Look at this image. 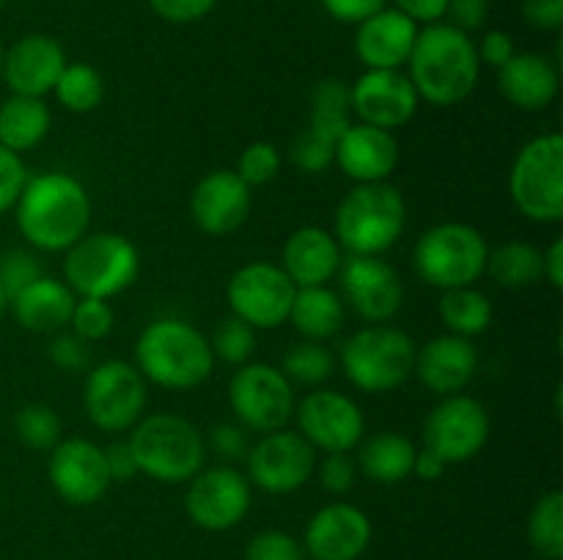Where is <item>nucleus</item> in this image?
I'll return each mask as SVG.
<instances>
[{
	"label": "nucleus",
	"mask_w": 563,
	"mask_h": 560,
	"mask_svg": "<svg viewBox=\"0 0 563 560\" xmlns=\"http://www.w3.org/2000/svg\"><path fill=\"white\" fill-rule=\"evenodd\" d=\"M135 368L157 388L176 393L201 388L212 377V344L185 318H154L135 340Z\"/></svg>",
	"instance_id": "nucleus-3"
},
{
	"label": "nucleus",
	"mask_w": 563,
	"mask_h": 560,
	"mask_svg": "<svg viewBox=\"0 0 563 560\" xmlns=\"http://www.w3.org/2000/svg\"><path fill=\"white\" fill-rule=\"evenodd\" d=\"M27 181V168L20 154L0 146V214L11 212Z\"/></svg>",
	"instance_id": "nucleus-48"
},
{
	"label": "nucleus",
	"mask_w": 563,
	"mask_h": 560,
	"mask_svg": "<svg viewBox=\"0 0 563 560\" xmlns=\"http://www.w3.org/2000/svg\"><path fill=\"white\" fill-rule=\"evenodd\" d=\"M253 190L236 170L218 168L198 179L190 192V217L203 234L229 236L251 217Z\"/></svg>",
	"instance_id": "nucleus-21"
},
{
	"label": "nucleus",
	"mask_w": 563,
	"mask_h": 560,
	"mask_svg": "<svg viewBox=\"0 0 563 560\" xmlns=\"http://www.w3.org/2000/svg\"><path fill=\"white\" fill-rule=\"evenodd\" d=\"M71 333L80 335L88 344L104 340L115 327V311L108 300H97V296H77L75 311L69 318Z\"/></svg>",
	"instance_id": "nucleus-41"
},
{
	"label": "nucleus",
	"mask_w": 563,
	"mask_h": 560,
	"mask_svg": "<svg viewBox=\"0 0 563 560\" xmlns=\"http://www.w3.org/2000/svg\"><path fill=\"white\" fill-rule=\"evenodd\" d=\"M399 163V143L394 132L368 124H350L335 143V165L355 184L388 181Z\"/></svg>",
	"instance_id": "nucleus-25"
},
{
	"label": "nucleus",
	"mask_w": 563,
	"mask_h": 560,
	"mask_svg": "<svg viewBox=\"0 0 563 560\" xmlns=\"http://www.w3.org/2000/svg\"><path fill=\"white\" fill-rule=\"evenodd\" d=\"M405 228L407 201L390 181L355 184L335 206L333 236L346 256H383Z\"/></svg>",
	"instance_id": "nucleus-5"
},
{
	"label": "nucleus",
	"mask_w": 563,
	"mask_h": 560,
	"mask_svg": "<svg viewBox=\"0 0 563 560\" xmlns=\"http://www.w3.org/2000/svg\"><path fill=\"white\" fill-rule=\"evenodd\" d=\"M0 69H3V47H0Z\"/></svg>",
	"instance_id": "nucleus-59"
},
{
	"label": "nucleus",
	"mask_w": 563,
	"mask_h": 560,
	"mask_svg": "<svg viewBox=\"0 0 563 560\" xmlns=\"http://www.w3.org/2000/svg\"><path fill=\"white\" fill-rule=\"evenodd\" d=\"M47 478L53 492L64 503L80 508L99 503L113 483L104 461V448L86 437H64L49 450Z\"/></svg>",
	"instance_id": "nucleus-18"
},
{
	"label": "nucleus",
	"mask_w": 563,
	"mask_h": 560,
	"mask_svg": "<svg viewBox=\"0 0 563 560\" xmlns=\"http://www.w3.org/2000/svg\"><path fill=\"white\" fill-rule=\"evenodd\" d=\"M297 434L322 453H352L366 437V417L355 399L339 390H311L295 404Z\"/></svg>",
	"instance_id": "nucleus-15"
},
{
	"label": "nucleus",
	"mask_w": 563,
	"mask_h": 560,
	"mask_svg": "<svg viewBox=\"0 0 563 560\" xmlns=\"http://www.w3.org/2000/svg\"><path fill=\"white\" fill-rule=\"evenodd\" d=\"M498 88L515 108L537 113L559 97L561 75L550 58L539 53H517L498 69Z\"/></svg>",
	"instance_id": "nucleus-28"
},
{
	"label": "nucleus",
	"mask_w": 563,
	"mask_h": 560,
	"mask_svg": "<svg viewBox=\"0 0 563 560\" xmlns=\"http://www.w3.org/2000/svg\"><path fill=\"white\" fill-rule=\"evenodd\" d=\"M352 124V102L350 86L339 77H324L311 88V113L308 126L324 132V135L339 141L346 126Z\"/></svg>",
	"instance_id": "nucleus-34"
},
{
	"label": "nucleus",
	"mask_w": 563,
	"mask_h": 560,
	"mask_svg": "<svg viewBox=\"0 0 563 560\" xmlns=\"http://www.w3.org/2000/svg\"><path fill=\"white\" fill-rule=\"evenodd\" d=\"M16 228L36 253H66L91 225V198L64 170L27 176L14 203Z\"/></svg>",
	"instance_id": "nucleus-1"
},
{
	"label": "nucleus",
	"mask_w": 563,
	"mask_h": 560,
	"mask_svg": "<svg viewBox=\"0 0 563 560\" xmlns=\"http://www.w3.org/2000/svg\"><path fill=\"white\" fill-rule=\"evenodd\" d=\"M440 322L445 324L451 335H460V338H476L484 335L493 324L495 307L484 291H478L476 285H462V289L443 291L440 296Z\"/></svg>",
	"instance_id": "nucleus-32"
},
{
	"label": "nucleus",
	"mask_w": 563,
	"mask_h": 560,
	"mask_svg": "<svg viewBox=\"0 0 563 560\" xmlns=\"http://www.w3.org/2000/svg\"><path fill=\"white\" fill-rule=\"evenodd\" d=\"M5 311H9V296H5V291H3V285H0V322H3V316H5Z\"/></svg>",
	"instance_id": "nucleus-58"
},
{
	"label": "nucleus",
	"mask_w": 563,
	"mask_h": 560,
	"mask_svg": "<svg viewBox=\"0 0 563 560\" xmlns=\"http://www.w3.org/2000/svg\"><path fill=\"white\" fill-rule=\"evenodd\" d=\"M449 464L440 459L434 450L429 448H418L416 450V461H412V475L421 478V481H440L445 475Z\"/></svg>",
	"instance_id": "nucleus-57"
},
{
	"label": "nucleus",
	"mask_w": 563,
	"mask_h": 560,
	"mask_svg": "<svg viewBox=\"0 0 563 560\" xmlns=\"http://www.w3.org/2000/svg\"><path fill=\"white\" fill-rule=\"evenodd\" d=\"M148 382L135 362L104 360L86 371L82 410L93 428L104 434H124L146 415Z\"/></svg>",
	"instance_id": "nucleus-10"
},
{
	"label": "nucleus",
	"mask_w": 563,
	"mask_h": 560,
	"mask_svg": "<svg viewBox=\"0 0 563 560\" xmlns=\"http://www.w3.org/2000/svg\"><path fill=\"white\" fill-rule=\"evenodd\" d=\"M313 472L319 475V483H322L324 492L330 494L352 492L357 475H361L352 453H324V459L317 461V470Z\"/></svg>",
	"instance_id": "nucleus-47"
},
{
	"label": "nucleus",
	"mask_w": 563,
	"mask_h": 560,
	"mask_svg": "<svg viewBox=\"0 0 563 560\" xmlns=\"http://www.w3.org/2000/svg\"><path fill=\"white\" fill-rule=\"evenodd\" d=\"M509 195L517 212L531 223L555 225L563 220V135L544 132L517 152L509 170Z\"/></svg>",
	"instance_id": "nucleus-8"
},
{
	"label": "nucleus",
	"mask_w": 563,
	"mask_h": 560,
	"mask_svg": "<svg viewBox=\"0 0 563 560\" xmlns=\"http://www.w3.org/2000/svg\"><path fill=\"white\" fill-rule=\"evenodd\" d=\"M478 351L471 338L460 335H438L416 349V366L412 373L418 382L434 395L462 393L476 379Z\"/></svg>",
	"instance_id": "nucleus-23"
},
{
	"label": "nucleus",
	"mask_w": 563,
	"mask_h": 560,
	"mask_svg": "<svg viewBox=\"0 0 563 560\" xmlns=\"http://www.w3.org/2000/svg\"><path fill=\"white\" fill-rule=\"evenodd\" d=\"M388 3L390 0H322V9L333 20L346 22V25H357V22L368 20L372 14L383 11Z\"/></svg>",
	"instance_id": "nucleus-52"
},
{
	"label": "nucleus",
	"mask_w": 563,
	"mask_h": 560,
	"mask_svg": "<svg viewBox=\"0 0 563 560\" xmlns=\"http://www.w3.org/2000/svg\"><path fill=\"white\" fill-rule=\"evenodd\" d=\"M44 275L42 261H38L36 250H25V247H14V250L0 253V285H3L9 302L20 294L25 285L38 280Z\"/></svg>",
	"instance_id": "nucleus-42"
},
{
	"label": "nucleus",
	"mask_w": 563,
	"mask_h": 560,
	"mask_svg": "<svg viewBox=\"0 0 563 560\" xmlns=\"http://www.w3.org/2000/svg\"><path fill=\"white\" fill-rule=\"evenodd\" d=\"M280 371L291 384H302V388H319L328 382L335 373V357L333 351L317 340H297L286 349L284 360H280Z\"/></svg>",
	"instance_id": "nucleus-37"
},
{
	"label": "nucleus",
	"mask_w": 563,
	"mask_h": 560,
	"mask_svg": "<svg viewBox=\"0 0 563 560\" xmlns=\"http://www.w3.org/2000/svg\"><path fill=\"white\" fill-rule=\"evenodd\" d=\"M489 245L478 228L467 223H438L423 231L412 250L418 278L440 291L476 285L487 269Z\"/></svg>",
	"instance_id": "nucleus-9"
},
{
	"label": "nucleus",
	"mask_w": 563,
	"mask_h": 560,
	"mask_svg": "<svg viewBox=\"0 0 563 560\" xmlns=\"http://www.w3.org/2000/svg\"><path fill=\"white\" fill-rule=\"evenodd\" d=\"M344 250L335 242L333 231L319 228V225H302L291 231L280 253V269L289 275L297 289L306 285H330L339 275Z\"/></svg>",
	"instance_id": "nucleus-26"
},
{
	"label": "nucleus",
	"mask_w": 563,
	"mask_h": 560,
	"mask_svg": "<svg viewBox=\"0 0 563 560\" xmlns=\"http://www.w3.org/2000/svg\"><path fill=\"white\" fill-rule=\"evenodd\" d=\"M47 357L66 373H86L91 368V346L75 333H55L47 344Z\"/></svg>",
	"instance_id": "nucleus-46"
},
{
	"label": "nucleus",
	"mask_w": 563,
	"mask_h": 560,
	"mask_svg": "<svg viewBox=\"0 0 563 560\" xmlns=\"http://www.w3.org/2000/svg\"><path fill=\"white\" fill-rule=\"evenodd\" d=\"M247 434L251 432L236 421L218 423V426L203 434L207 437V453H212L220 464H240V461H245L247 450H251Z\"/></svg>",
	"instance_id": "nucleus-44"
},
{
	"label": "nucleus",
	"mask_w": 563,
	"mask_h": 560,
	"mask_svg": "<svg viewBox=\"0 0 563 560\" xmlns=\"http://www.w3.org/2000/svg\"><path fill=\"white\" fill-rule=\"evenodd\" d=\"M132 453L141 475L179 486L207 467V437L201 428L176 412H152L130 428Z\"/></svg>",
	"instance_id": "nucleus-4"
},
{
	"label": "nucleus",
	"mask_w": 563,
	"mask_h": 560,
	"mask_svg": "<svg viewBox=\"0 0 563 560\" xmlns=\"http://www.w3.org/2000/svg\"><path fill=\"white\" fill-rule=\"evenodd\" d=\"M394 9L410 16L416 25H432V22H443L449 0H394Z\"/></svg>",
	"instance_id": "nucleus-55"
},
{
	"label": "nucleus",
	"mask_w": 563,
	"mask_h": 560,
	"mask_svg": "<svg viewBox=\"0 0 563 560\" xmlns=\"http://www.w3.org/2000/svg\"><path fill=\"white\" fill-rule=\"evenodd\" d=\"M295 384L284 377L278 366L258 360L236 366L229 382V406L234 412V421L247 432L269 434L286 428V423L295 415Z\"/></svg>",
	"instance_id": "nucleus-11"
},
{
	"label": "nucleus",
	"mask_w": 563,
	"mask_h": 560,
	"mask_svg": "<svg viewBox=\"0 0 563 560\" xmlns=\"http://www.w3.org/2000/svg\"><path fill=\"white\" fill-rule=\"evenodd\" d=\"M14 434L31 450H53L64 439V423L58 412L42 401L20 406L14 415Z\"/></svg>",
	"instance_id": "nucleus-38"
},
{
	"label": "nucleus",
	"mask_w": 563,
	"mask_h": 560,
	"mask_svg": "<svg viewBox=\"0 0 563 560\" xmlns=\"http://www.w3.org/2000/svg\"><path fill=\"white\" fill-rule=\"evenodd\" d=\"M416 445L401 432H377L372 437H363L355 448L357 472L374 483H401L412 475V461H416Z\"/></svg>",
	"instance_id": "nucleus-29"
},
{
	"label": "nucleus",
	"mask_w": 563,
	"mask_h": 560,
	"mask_svg": "<svg viewBox=\"0 0 563 560\" xmlns=\"http://www.w3.org/2000/svg\"><path fill=\"white\" fill-rule=\"evenodd\" d=\"M484 275L495 280L504 289H528L542 280V250L531 242L509 239L504 245L493 247L487 256Z\"/></svg>",
	"instance_id": "nucleus-33"
},
{
	"label": "nucleus",
	"mask_w": 563,
	"mask_h": 560,
	"mask_svg": "<svg viewBox=\"0 0 563 560\" xmlns=\"http://www.w3.org/2000/svg\"><path fill=\"white\" fill-rule=\"evenodd\" d=\"M489 412L467 393L443 395L423 421V448L434 450L445 464L476 459L489 439Z\"/></svg>",
	"instance_id": "nucleus-13"
},
{
	"label": "nucleus",
	"mask_w": 563,
	"mask_h": 560,
	"mask_svg": "<svg viewBox=\"0 0 563 560\" xmlns=\"http://www.w3.org/2000/svg\"><path fill=\"white\" fill-rule=\"evenodd\" d=\"M418 344L394 324H366L341 346L344 377L368 395L399 390L412 377Z\"/></svg>",
	"instance_id": "nucleus-6"
},
{
	"label": "nucleus",
	"mask_w": 563,
	"mask_h": 560,
	"mask_svg": "<svg viewBox=\"0 0 563 560\" xmlns=\"http://www.w3.org/2000/svg\"><path fill=\"white\" fill-rule=\"evenodd\" d=\"M542 280H548L555 291L563 289V239L555 236L548 250H542Z\"/></svg>",
	"instance_id": "nucleus-56"
},
{
	"label": "nucleus",
	"mask_w": 563,
	"mask_h": 560,
	"mask_svg": "<svg viewBox=\"0 0 563 560\" xmlns=\"http://www.w3.org/2000/svg\"><path fill=\"white\" fill-rule=\"evenodd\" d=\"M372 519L357 505L328 503L308 519L302 549L311 560H357L372 544Z\"/></svg>",
	"instance_id": "nucleus-20"
},
{
	"label": "nucleus",
	"mask_w": 563,
	"mask_h": 560,
	"mask_svg": "<svg viewBox=\"0 0 563 560\" xmlns=\"http://www.w3.org/2000/svg\"><path fill=\"white\" fill-rule=\"evenodd\" d=\"M341 300L366 324H388L405 302V280L383 256H346L339 269Z\"/></svg>",
	"instance_id": "nucleus-17"
},
{
	"label": "nucleus",
	"mask_w": 563,
	"mask_h": 560,
	"mask_svg": "<svg viewBox=\"0 0 563 560\" xmlns=\"http://www.w3.org/2000/svg\"><path fill=\"white\" fill-rule=\"evenodd\" d=\"M245 467L251 486L267 494H291L313 478L317 450L291 428H278L251 443Z\"/></svg>",
	"instance_id": "nucleus-16"
},
{
	"label": "nucleus",
	"mask_w": 563,
	"mask_h": 560,
	"mask_svg": "<svg viewBox=\"0 0 563 560\" xmlns=\"http://www.w3.org/2000/svg\"><path fill=\"white\" fill-rule=\"evenodd\" d=\"M141 275V253L115 231L82 234L64 256V283L75 296L113 300Z\"/></svg>",
	"instance_id": "nucleus-7"
},
{
	"label": "nucleus",
	"mask_w": 563,
	"mask_h": 560,
	"mask_svg": "<svg viewBox=\"0 0 563 560\" xmlns=\"http://www.w3.org/2000/svg\"><path fill=\"white\" fill-rule=\"evenodd\" d=\"M75 291L49 275H42L33 280L31 285L20 291L14 300L9 302L11 313H14L16 324L27 333L36 335H55L64 333L69 327L71 311H75Z\"/></svg>",
	"instance_id": "nucleus-27"
},
{
	"label": "nucleus",
	"mask_w": 563,
	"mask_h": 560,
	"mask_svg": "<svg viewBox=\"0 0 563 560\" xmlns=\"http://www.w3.org/2000/svg\"><path fill=\"white\" fill-rule=\"evenodd\" d=\"M352 115L361 124L379 130H399L416 119L421 99L401 69H366L350 86Z\"/></svg>",
	"instance_id": "nucleus-19"
},
{
	"label": "nucleus",
	"mask_w": 563,
	"mask_h": 560,
	"mask_svg": "<svg viewBox=\"0 0 563 560\" xmlns=\"http://www.w3.org/2000/svg\"><path fill=\"white\" fill-rule=\"evenodd\" d=\"M148 5L159 20L174 22V25H190V22L212 14L218 0H148Z\"/></svg>",
	"instance_id": "nucleus-49"
},
{
	"label": "nucleus",
	"mask_w": 563,
	"mask_h": 560,
	"mask_svg": "<svg viewBox=\"0 0 563 560\" xmlns=\"http://www.w3.org/2000/svg\"><path fill=\"white\" fill-rule=\"evenodd\" d=\"M3 5H5V0H0V9H3Z\"/></svg>",
	"instance_id": "nucleus-60"
},
{
	"label": "nucleus",
	"mask_w": 563,
	"mask_h": 560,
	"mask_svg": "<svg viewBox=\"0 0 563 560\" xmlns=\"http://www.w3.org/2000/svg\"><path fill=\"white\" fill-rule=\"evenodd\" d=\"M69 64L58 38L47 33H27L3 49L0 80L16 97H47L53 93L60 71Z\"/></svg>",
	"instance_id": "nucleus-22"
},
{
	"label": "nucleus",
	"mask_w": 563,
	"mask_h": 560,
	"mask_svg": "<svg viewBox=\"0 0 563 560\" xmlns=\"http://www.w3.org/2000/svg\"><path fill=\"white\" fill-rule=\"evenodd\" d=\"M297 285L273 261H251L236 269L225 283V302L231 316L242 318L253 329H275L289 318Z\"/></svg>",
	"instance_id": "nucleus-12"
},
{
	"label": "nucleus",
	"mask_w": 563,
	"mask_h": 560,
	"mask_svg": "<svg viewBox=\"0 0 563 560\" xmlns=\"http://www.w3.org/2000/svg\"><path fill=\"white\" fill-rule=\"evenodd\" d=\"M53 93L60 108L69 113H91L104 99V77L99 75L97 66L75 60V64L64 66Z\"/></svg>",
	"instance_id": "nucleus-35"
},
{
	"label": "nucleus",
	"mask_w": 563,
	"mask_h": 560,
	"mask_svg": "<svg viewBox=\"0 0 563 560\" xmlns=\"http://www.w3.org/2000/svg\"><path fill=\"white\" fill-rule=\"evenodd\" d=\"M104 461H108V472H110V481L113 483L132 481L135 475H141L135 453H132V448L126 439H115V443H110L108 448H104Z\"/></svg>",
	"instance_id": "nucleus-53"
},
{
	"label": "nucleus",
	"mask_w": 563,
	"mask_h": 560,
	"mask_svg": "<svg viewBox=\"0 0 563 560\" xmlns=\"http://www.w3.org/2000/svg\"><path fill=\"white\" fill-rule=\"evenodd\" d=\"M245 560H306V549L291 533L262 530L247 541Z\"/></svg>",
	"instance_id": "nucleus-45"
},
{
	"label": "nucleus",
	"mask_w": 563,
	"mask_h": 560,
	"mask_svg": "<svg viewBox=\"0 0 563 560\" xmlns=\"http://www.w3.org/2000/svg\"><path fill=\"white\" fill-rule=\"evenodd\" d=\"M253 503V486L234 464L203 467L187 481L185 511L196 527L225 533L240 525Z\"/></svg>",
	"instance_id": "nucleus-14"
},
{
	"label": "nucleus",
	"mask_w": 563,
	"mask_h": 560,
	"mask_svg": "<svg viewBox=\"0 0 563 560\" xmlns=\"http://www.w3.org/2000/svg\"><path fill=\"white\" fill-rule=\"evenodd\" d=\"M280 173V154L278 146H273L269 141H256L251 146H245V152L240 154V163H236V176L245 181L247 187H264Z\"/></svg>",
	"instance_id": "nucleus-43"
},
{
	"label": "nucleus",
	"mask_w": 563,
	"mask_h": 560,
	"mask_svg": "<svg viewBox=\"0 0 563 560\" xmlns=\"http://www.w3.org/2000/svg\"><path fill=\"white\" fill-rule=\"evenodd\" d=\"M482 60L476 42L449 22L421 27L407 60V77L416 86L421 102L434 108H454L465 102L478 86Z\"/></svg>",
	"instance_id": "nucleus-2"
},
{
	"label": "nucleus",
	"mask_w": 563,
	"mask_h": 560,
	"mask_svg": "<svg viewBox=\"0 0 563 560\" xmlns=\"http://www.w3.org/2000/svg\"><path fill=\"white\" fill-rule=\"evenodd\" d=\"M209 344H212V355L220 357L223 362L245 366L253 357V349H256V329L242 322V318L229 316L214 327Z\"/></svg>",
	"instance_id": "nucleus-40"
},
{
	"label": "nucleus",
	"mask_w": 563,
	"mask_h": 560,
	"mask_svg": "<svg viewBox=\"0 0 563 560\" xmlns=\"http://www.w3.org/2000/svg\"><path fill=\"white\" fill-rule=\"evenodd\" d=\"M476 53L482 64L493 66V69H500V66H506L517 55V44L515 38H511V33L489 31L484 33L482 42L476 44Z\"/></svg>",
	"instance_id": "nucleus-51"
},
{
	"label": "nucleus",
	"mask_w": 563,
	"mask_h": 560,
	"mask_svg": "<svg viewBox=\"0 0 563 560\" xmlns=\"http://www.w3.org/2000/svg\"><path fill=\"white\" fill-rule=\"evenodd\" d=\"M53 126V113L42 97H16L11 93L0 102V146L14 154L33 152Z\"/></svg>",
	"instance_id": "nucleus-31"
},
{
	"label": "nucleus",
	"mask_w": 563,
	"mask_h": 560,
	"mask_svg": "<svg viewBox=\"0 0 563 560\" xmlns=\"http://www.w3.org/2000/svg\"><path fill=\"white\" fill-rule=\"evenodd\" d=\"M528 25L539 31H561L563 25V0H526L522 3Z\"/></svg>",
	"instance_id": "nucleus-54"
},
{
	"label": "nucleus",
	"mask_w": 563,
	"mask_h": 560,
	"mask_svg": "<svg viewBox=\"0 0 563 560\" xmlns=\"http://www.w3.org/2000/svg\"><path fill=\"white\" fill-rule=\"evenodd\" d=\"M421 27L401 14L399 9L385 5L368 20L357 22L355 55L366 69H401L410 60L412 47Z\"/></svg>",
	"instance_id": "nucleus-24"
},
{
	"label": "nucleus",
	"mask_w": 563,
	"mask_h": 560,
	"mask_svg": "<svg viewBox=\"0 0 563 560\" xmlns=\"http://www.w3.org/2000/svg\"><path fill=\"white\" fill-rule=\"evenodd\" d=\"M487 16L489 0H449V5H445V20H449V25L467 33V36L473 31H478V27H484Z\"/></svg>",
	"instance_id": "nucleus-50"
},
{
	"label": "nucleus",
	"mask_w": 563,
	"mask_h": 560,
	"mask_svg": "<svg viewBox=\"0 0 563 560\" xmlns=\"http://www.w3.org/2000/svg\"><path fill=\"white\" fill-rule=\"evenodd\" d=\"M344 318L346 305L339 291L330 285H306V289H297L286 322H291L302 340L324 344L344 329Z\"/></svg>",
	"instance_id": "nucleus-30"
},
{
	"label": "nucleus",
	"mask_w": 563,
	"mask_h": 560,
	"mask_svg": "<svg viewBox=\"0 0 563 560\" xmlns=\"http://www.w3.org/2000/svg\"><path fill=\"white\" fill-rule=\"evenodd\" d=\"M335 137L324 135V132L313 130V126H302L295 135L289 146V159L295 168H300L302 173H324L335 165Z\"/></svg>",
	"instance_id": "nucleus-39"
},
{
	"label": "nucleus",
	"mask_w": 563,
	"mask_h": 560,
	"mask_svg": "<svg viewBox=\"0 0 563 560\" xmlns=\"http://www.w3.org/2000/svg\"><path fill=\"white\" fill-rule=\"evenodd\" d=\"M528 541L544 560L563 558V492L542 494L528 514Z\"/></svg>",
	"instance_id": "nucleus-36"
}]
</instances>
